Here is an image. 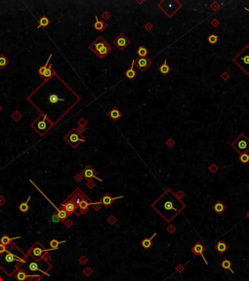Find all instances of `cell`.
<instances>
[{
	"label": "cell",
	"instance_id": "obj_1",
	"mask_svg": "<svg viewBox=\"0 0 249 281\" xmlns=\"http://www.w3.org/2000/svg\"><path fill=\"white\" fill-rule=\"evenodd\" d=\"M151 207L166 222H169L181 212L183 208H185V204H183L170 189H166Z\"/></svg>",
	"mask_w": 249,
	"mask_h": 281
},
{
	"label": "cell",
	"instance_id": "obj_2",
	"mask_svg": "<svg viewBox=\"0 0 249 281\" xmlns=\"http://www.w3.org/2000/svg\"><path fill=\"white\" fill-rule=\"evenodd\" d=\"M89 49L100 59H105L111 52V47L102 36L97 37L95 41L89 45Z\"/></svg>",
	"mask_w": 249,
	"mask_h": 281
},
{
	"label": "cell",
	"instance_id": "obj_3",
	"mask_svg": "<svg viewBox=\"0 0 249 281\" xmlns=\"http://www.w3.org/2000/svg\"><path fill=\"white\" fill-rule=\"evenodd\" d=\"M233 62L245 74H249V45H245L243 49L232 59Z\"/></svg>",
	"mask_w": 249,
	"mask_h": 281
},
{
	"label": "cell",
	"instance_id": "obj_4",
	"mask_svg": "<svg viewBox=\"0 0 249 281\" xmlns=\"http://www.w3.org/2000/svg\"><path fill=\"white\" fill-rule=\"evenodd\" d=\"M54 124L52 121H50L48 116L41 112V115L35 119L33 123H32V127L34 128L38 132L40 136H44V134L51 128Z\"/></svg>",
	"mask_w": 249,
	"mask_h": 281
},
{
	"label": "cell",
	"instance_id": "obj_5",
	"mask_svg": "<svg viewBox=\"0 0 249 281\" xmlns=\"http://www.w3.org/2000/svg\"><path fill=\"white\" fill-rule=\"evenodd\" d=\"M158 7L159 9H161L167 15V17L172 18L174 14L180 10L182 4L179 1H167V0H164V1L158 3Z\"/></svg>",
	"mask_w": 249,
	"mask_h": 281
},
{
	"label": "cell",
	"instance_id": "obj_6",
	"mask_svg": "<svg viewBox=\"0 0 249 281\" xmlns=\"http://www.w3.org/2000/svg\"><path fill=\"white\" fill-rule=\"evenodd\" d=\"M232 147L239 154L247 153V151L249 150V139L244 134H240L235 140V142L232 143Z\"/></svg>",
	"mask_w": 249,
	"mask_h": 281
},
{
	"label": "cell",
	"instance_id": "obj_7",
	"mask_svg": "<svg viewBox=\"0 0 249 281\" xmlns=\"http://www.w3.org/2000/svg\"><path fill=\"white\" fill-rule=\"evenodd\" d=\"M65 140L68 144H71L73 148L77 147L80 143L84 142V138L82 136V131H79V130H77V129L73 128L68 135L65 136Z\"/></svg>",
	"mask_w": 249,
	"mask_h": 281
},
{
	"label": "cell",
	"instance_id": "obj_8",
	"mask_svg": "<svg viewBox=\"0 0 249 281\" xmlns=\"http://www.w3.org/2000/svg\"><path fill=\"white\" fill-rule=\"evenodd\" d=\"M47 251H52V250L51 249H46L39 241H37L29 249L28 254H26V255L30 256L32 258V260H34V261H42L41 260V256L43 255V253L47 252Z\"/></svg>",
	"mask_w": 249,
	"mask_h": 281
},
{
	"label": "cell",
	"instance_id": "obj_9",
	"mask_svg": "<svg viewBox=\"0 0 249 281\" xmlns=\"http://www.w3.org/2000/svg\"><path fill=\"white\" fill-rule=\"evenodd\" d=\"M61 206H63L64 208H65V210L67 211V212H68L69 215L75 214L76 216H80V215H81L80 210L75 206L74 203H73L71 200H69V199H68V198L64 201L63 204H61Z\"/></svg>",
	"mask_w": 249,
	"mask_h": 281
},
{
	"label": "cell",
	"instance_id": "obj_10",
	"mask_svg": "<svg viewBox=\"0 0 249 281\" xmlns=\"http://www.w3.org/2000/svg\"><path fill=\"white\" fill-rule=\"evenodd\" d=\"M114 44L117 47L119 50H124L130 44V40L124 34H119L115 39H114Z\"/></svg>",
	"mask_w": 249,
	"mask_h": 281
},
{
	"label": "cell",
	"instance_id": "obj_11",
	"mask_svg": "<svg viewBox=\"0 0 249 281\" xmlns=\"http://www.w3.org/2000/svg\"><path fill=\"white\" fill-rule=\"evenodd\" d=\"M206 251V248L204 247V245L202 244V243H200V242H196V244H194L193 247H192V253L193 254L194 256H200L202 259L204 260V261H205V264H208V261H207V260L205 259L204 258V255H203V253Z\"/></svg>",
	"mask_w": 249,
	"mask_h": 281
},
{
	"label": "cell",
	"instance_id": "obj_12",
	"mask_svg": "<svg viewBox=\"0 0 249 281\" xmlns=\"http://www.w3.org/2000/svg\"><path fill=\"white\" fill-rule=\"evenodd\" d=\"M96 174H97V172L93 169V168L91 167V166H86L84 168V170L81 172V175H82V177L83 178H85V179H87V180H89V179H92V178H95L96 180H98V181H100V182H102L103 180H101V179H99L98 177L96 176Z\"/></svg>",
	"mask_w": 249,
	"mask_h": 281
},
{
	"label": "cell",
	"instance_id": "obj_13",
	"mask_svg": "<svg viewBox=\"0 0 249 281\" xmlns=\"http://www.w3.org/2000/svg\"><path fill=\"white\" fill-rule=\"evenodd\" d=\"M122 197H123V195H119V196H117V197H111L110 195V193L106 192V193H104L102 198H101V203H102V205H104L106 208H108L114 200H116V199H120Z\"/></svg>",
	"mask_w": 249,
	"mask_h": 281
},
{
	"label": "cell",
	"instance_id": "obj_14",
	"mask_svg": "<svg viewBox=\"0 0 249 281\" xmlns=\"http://www.w3.org/2000/svg\"><path fill=\"white\" fill-rule=\"evenodd\" d=\"M92 201H91V199L89 198V197H86V198H84V199H82V200L80 201V203H79V205H78V208H79V210H80V213L81 214H86L88 211H89V206L90 205H92Z\"/></svg>",
	"mask_w": 249,
	"mask_h": 281
},
{
	"label": "cell",
	"instance_id": "obj_15",
	"mask_svg": "<svg viewBox=\"0 0 249 281\" xmlns=\"http://www.w3.org/2000/svg\"><path fill=\"white\" fill-rule=\"evenodd\" d=\"M136 62H137V66H138L139 70H141V71H145V70L147 68V66L150 65L151 62H150V59H147L146 57V58H139L138 60L136 61Z\"/></svg>",
	"mask_w": 249,
	"mask_h": 281
},
{
	"label": "cell",
	"instance_id": "obj_16",
	"mask_svg": "<svg viewBox=\"0 0 249 281\" xmlns=\"http://www.w3.org/2000/svg\"><path fill=\"white\" fill-rule=\"evenodd\" d=\"M55 208H56V212H55V214L58 216V218H59V220H60V222H64L67 219L71 216L67 211L65 210V208L63 206H60V208H57V207L55 206Z\"/></svg>",
	"mask_w": 249,
	"mask_h": 281
},
{
	"label": "cell",
	"instance_id": "obj_17",
	"mask_svg": "<svg viewBox=\"0 0 249 281\" xmlns=\"http://www.w3.org/2000/svg\"><path fill=\"white\" fill-rule=\"evenodd\" d=\"M28 267H29V271H41L42 272V274H44V275H49L47 272L46 271H44V270H42L41 269V267H40V265H39V261H34V260H32L30 263L28 264Z\"/></svg>",
	"mask_w": 249,
	"mask_h": 281
},
{
	"label": "cell",
	"instance_id": "obj_18",
	"mask_svg": "<svg viewBox=\"0 0 249 281\" xmlns=\"http://www.w3.org/2000/svg\"><path fill=\"white\" fill-rule=\"evenodd\" d=\"M54 75H56V71L55 70L53 69V66H52V65H48V68H46V70L41 74V77H43L44 79H45V81L44 82H46V81H49L50 79H51V77L52 76H54Z\"/></svg>",
	"mask_w": 249,
	"mask_h": 281
},
{
	"label": "cell",
	"instance_id": "obj_19",
	"mask_svg": "<svg viewBox=\"0 0 249 281\" xmlns=\"http://www.w3.org/2000/svg\"><path fill=\"white\" fill-rule=\"evenodd\" d=\"M213 211L218 215L223 214L226 211V205L224 204V202H222L221 200L216 201L215 204L213 205Z\"/></svg>",
	"mask_w": 249,
	"mask_h": 281
},
{
	"label": "cell",
	"instance_id": "obj_20",
	"mask_svg": "<svg viewBox=\"0 0 249 281\" xmlns=\"http://www.w3.org/2000/svg\"><path fill=\"white\" fill-rule=\"evenodd\" d=\"M228 248H229L228 244L226 243L225 241H223V240L218 241L217 243L215 244V249L217 250L218 252H219V254H222V255L226 253V251L228 250Z\"/></svg>",
	"mask_w": 249,
	"mask_h": 281
},
{
	"label": "cell",
	"instance_id": "obj_21",
	"mask_svg": "<svg viewBox=\"0 0 249 281\" xmlns=\"http://www.w3.org/2000/svg\"><path fill=\"white\" fill-rule=\"evenodd\" d=\"M19 238H21V236H16V237H9L8 235H2L1 238H0V243L5 245V246H9L11 243H13L12 241L16 240V239H19Z\"/></svg>",
	"mask_w": 249,
	"mask_h": 281
},
{
	"label": "cell",
	"instance_id": "obj_22",
	"mask_svg": "<svg viewBox=\"0 0 249 281\" xmlns=\"http://www.w3.org/2000/svg\"><path fill=\"white\" fill-rule=\"evenodd\" d=\"M28 275H29L28 273L21 268H19L18 270L15 272V278L17 279V281H26Z\"/></svg>",
	"mask_w": 249,
	"mask_h": 281
},
{
	"label": "cell",
	"instance_id": "obj_23",
	"mask_svg": "<svg viewBox=\"0 0 249 281\" xmlns=\"http://www.w3.org/2000/svg\"><path fill=\"white\" fill-rule=\"evenodd\" d=\"M135 62H136V61L135 60H133V62H132V64H131V66H130V68L128 69V70H126V72H125V76H126V78H128L129 80H132V79H134V78L136 77V71L134 70V65H135Z\"/></svg>",
	"mask_w": 249,
	"mask_h": 281
},
{
	"label": "cell",
	"instance_id": "obj_24",
	"mask_svg": "<svg viewBox=\"0 0 249 281\" xmlns=\"http://www.w3.org/2000/svg\"><path fill=\"white\" fill-rule=\"evenodd\" d=\"M156 236V233H153V236L150 237H146L145 239H143L142 242H141V245L143 246L145 249H149L151 247V244H153V239Z\"/></svg>",
	"mask_w": 249,
	"mask_h": 281
},
{
	"label": "cell",
	"instance_id": "obj_25",
	"mask_svg": "<svg viewBox=\"0 0 249 281\" xmlns=\"http://www.w3.org/2000/svg\"><path fill=\"white\" fill-rule=\"evenodd\" d=\"M108 115H110V117L114 121H116V120H118L120 117H121V112L119 111L118 108L114 107V108L111 109L110 112H108Z\"/></svg>",
	"mask_w": 249,
	"mask_h": 281
},
{
	"label": "cell",
	"instance_id": "obj_26",
	"mask_svg": "<svg viewBox=\"0 0 249 281\" xmlns=\"http://www.w3.org/2000/svg\"><path fill=\"white\" fill-rule=\"evenodd\" d=\"M30 198H32V196H29V197H28V199H26V201L22 202L21 204L19 205L18 209L20 210L22 213H26V212H29V200H30Z\"/></svg>",
	"mask_w": 249,
	"mask_h": 281
},
{
	"label": "cell",
	"instance_id": "obj_27",
	"mask_svg": "<svg viewBox=\"0 0 249 281\" xmlns=\"http://www.w3.org/2000/svg\"><path fill=\"white\" fill-rule=\"evenodd\" d=\"M107 23H105L104 21H99L98 18L96 17V22L94 23V29L96 30H99V31H104L105 29H107Z\"/></svg>",
	"mask_w": 249,
	"mask_h": 281
},
{
	"label": "cell",
	"instance_id": "obj_28",
	"mask_svg": "<svg viewBox=\"0 0 249 281\" xmlns=\"http://www.w3.org/2000/svg\"><path fill=\"white\" fill-rule=\"evenodd\" d=\"M50 23V20L47 18V16H41V18L38 20V27H43V29H46Z\"/></svg>",
	"mask_w": 249,
	"mask_h": 281
},
{
	"label": "cell",
	"instance_id": "obj_29",
	"mask_svg": "<svg viewBox=\"0 0 249 281\" xmlns=\"http://www.w3.org/2000/svg\"><path fill=\"white\" fill-rule=\"evenodd\" d=\"M158 70L160 71V73L161 74H163V75H166V74H168L169 73V71H170V66L167 65V62L166 61H164V62L159 66L158 68Z\"/></svg>",
	"mask_w": 249,
	"mask_h": 281
},
{
	"label": "cell",
	"instance_id": "obj_30",
	"mask_svg": "<svg viewBox=\"0 0 249 281\" xmlns=\"http://www.w3.org/2000/svg\"><path fill=\"white\" fill-rule=\"evenodd\" d=\"M65 240H63V241H59L57 239H52L50 241V249L51 250H58L59 249V245L62 244V243H65Z\"/></svg>",
	"mask_w": 249,
	"mask_h": 281
},
{
	"label": "cell",
	"instance_id": "obj_31",
	"mask_svg": "<svg viewBox=\"0 0 249 281\" xmlns=\"http://www.w3.org/2000/svg\"><path fill=\"white\" fill-rule=\"evenodd\" d=\"M7 65H9V60L5 55L0 54V69H4Z\"/></svg>",
	"mask_w": 249,
	"mask_h": 281
},
{
	"label": "cell",
	"instance_id": "obj_32",
	"mask_svg": "<svg viewBox=\"0 0 249 281\" xmlns=\"http://www.w3.org/2000/svg\"><path fill=\"white\" fill-rule=\"evenodd\" d=\"M137 54L140 58H146L147 55L149 54V51H147L145 46H140L137 50Z\"/></svg>",
	"mask_w": 249,
	"mask_h": 281
},
{
	"label": "cell",
	"instance_id": "obj_33",
	"mask_svg": "<svg viewBox=\"0 0 249 281\" xmlns=\"http://www.w3.org/2000/svg\"><path fill=\"white\" fill-rule=\"evenodd\" d=\"M221 265H222V267H223L224 269H226V270H229L232 273H235V271H233L232 269V263H231V261H229V260H224V261L221 263Z\"/></svg>",
	"mask_w": 249,
	"mask_h": 281
},
{
	"label": "cell",
	"instance_id": "obj_34",
	"mask_svg": "<svg viewBox=\"0 0 249 281\" xmlns=\"http://www.w3.org/2000/svg\"><path fill=\"white\" fill-rule=\"evenodd\" d=\"M44 274H29L28 281H40Z\"/></svg>",
	"mask_w": 249,
	"mask_h": 281
},
{
	"label": "cell",
	"instance_id": "obj_35",
	"mask_svg": "<svg viewBox=\"0 0 249 281\" xmlns=\"http://www.w3.org/2000/svg\"><path fill=\"white\" fill-rule=\"evenodd\" d=\"M51 57H52V55H50L49 58H48V60H47V62H46V64H45L44 65L40 66L39 69H38V74H39V75H41V74L43 73V72L45 71V70H46V68H48V65H49V61H50V59H51Z\"/></svg>",
	"mask_w": 249,
	"mask_h": 281
},
{
	"label": "cell",
	"instance_id": "obj_36",
	"mask_svg": "<svg viewBox=\"0 0 249 281\" xmlns=\"http://www.w3.org/2000/svg\"><path fill=\"white\" fill-rule=\"evenodd\" d=\"M239 160H240V161L242 162V163H244V164L248 163V162H249V154H247V153H242V154H240Z\"/></svg>",
	"mask_w": 249,
	"mask_h": 281
},
{
	"label": "cell",
	"instance_id": "obj_37",
	"mask_svg": "<svg viewBox=\"0 0 249 281\" xmlns=\"http://www.w3.org/2000/svg\"><path fill=\"white\" fill-rule=\"evenodd\" d=\"M11 117H12V119L13 120H15L16 122H18L19 120H20L21 118H22V114L20 113V111H18V110H16L12 115H11Z\"/></svg>",
	"mask_w": 249,
	"mask_h": 281
},
{
	"label": "cell",
	"instance_id": "obj_38",
	"mask_svg": "<svg viewBox=\"0 0 249 281\" xmlns=\"http://www.w3.org/2000/svg\"><path fill=\"white\" fill-rule=\"evenodd\" d=\"M49 252H50V251L45 252V253H43V255L41 256V260L43 261H45V263L47 264H50L48 263V260L50 259V258H51V256H50Z\"/></svg>",
	"mask_w": 249,
	"mask_h": 281
},
{
	"label": "cell",
	"instance_id": "obj_39",
	"mask_svg": "<svg viewBox=\"0 0 249 281\" xmlns=\"http://www.w3.org/2000/svg\"><path fill=\"white\" fill-rule=\"evenodd\" d=\"M218 41V36L217 35H215V34H211V35H209V37H208V42L210 43V44H215V43Z\"/></svg>",
	"mask_w": 249,
	"mask_h": 281
},
{
	"label": "cell",
	"instance_id": "obj_40",
	"mask_svg": "<svg viewBox=\"0 0 249 281\" xmlns=\"http://www.w3.org/2000/svg\"><path fill=\"white\" fill-rule=\"evenodd\" d=\"M92 206H93V209H94V211H96V212H98V211L101 209V207H102V203H101V201H100V202L92 203Z\"/></svg>",
	"mask_w": 249,
	"mask_h": 281
},
{
	"label": "cell",
	"instance_id": "obj_41",
	"mask_svg": "<svg viewBox=\"0 0 249 281\" xmlns=\"http://www.w3.org/2000/svg\"><path fill=\"white\" fill-rule=\"evenodd\" d=\"M83 273H84V275L86 276V277H89V276H90V275L92 274V273H93V269H92L91 267H87L83 270Z\"/></svg>",
	"mask_w": 249,
	"mask_h": 281
},
{
	"label": "cell",
	"instance_id": "obj_42",
	"mask_svg": "<svg viewBox=\"0 0 249 281\" xmlns=\"http://www.w3.org/2000/svg\"><path fill=\"white\" fill-rule=\"evenodd\" d=\"M72 225H73V222H72L71 220H68V219H67V220H65V221L64 222V225L65 226V228H71Z\"/></svg>",
	"mask_w": 249,
	"mask_h": 281
},
{
	"label": "cell",
	"instance_id": "obj_43",
	"mask_svg": "<svg viewBox=\"0 0 249 281\" xmlns=\"http://www.w3.org/2000/svg\"><path fill=\"white\" fill-rule=\"evenodd\" d=\"M88 261V259L85 256H81L80 258H79V264H85Z\"/></svg>",
	"mask_w": 249,
	"mask_h": 281
},
{
	"label": "cell",
	"instance_id": "obj_44",
	"mask_svg": "<svg viewBox=\"0 0 249 281\" xmlns=\"http://www.w3.org/2000/svg\"><path fill=\"white\" fill-rule=\"evenodd\" d=\"M110 18H111V14L108 13V11L104 12V13L102 14V19H103V20H108Z\"/></svg>",
	"mask_w": 249,
	"mask_h": 281
},
{
	"label": "cell",
	"instance_id": "obj_45",
	"mask_svg": "<svg viewBox=\"0 0 249 281\" xmlns=\"http://www.w3.org/2000/svg\"><path fill=\"white\" fill-rule=\"evenodd\" d=\"M82 175H81V173L80 174H77V175H75V177H74V180L77 182V183H79V182H81L82 181Z\"/></svg>",
	"mask_w": 249,
	"mask_h": 281
},
{
	"label": "cell",
	"instance_id": "obj_46",
	"mask_svg": "<svg viewBox=\"0 0 249 281\" xmlns=\"http://www.w3.org/2000/svg\"><path fill=\"white\" fill-rule=\"evenodd\" d=\"M108 222H110V224H111V225H114V222H116V219H115V217L114 216H111L110 218L108 219Z\"/></svg>",
	"mask_w": 249,
	"mask_h": 281
},
{
	"label": "cell",
	"instance_id": "obj_47",
	"mask_svg": "<svg viewBox=\"0 0 249 281\" xmlns=\"http://www.w3.org/2000/svg\"><path fill=\"white\" fill-rule=\"evenodd\" d=\"M52 222H60L59 218H58V216H57L56 214H54L53 216H52Z\"/></svg>",
	"mask_w": 249,
	"mask_h": 281
},
{
	"label": "cell",
	"instance_id": "obj_48",
	"mask_svg": "<svg viewBox=\"0 0 249 281\" xmlns=\"http://www.w3.org/2000/svg\"><path fill=\"white\" fill-rule=\"evenodd\" d=\"M87 186L89 187V189H93V187L95 186V183H93V182H91V180H88V182H87Z\"/></svg>",
	"mask_w": 249,
	"mask_h": 281
},
{
	"label": "cell",
	"instance_id": "obj_49",
	"mask_svg": "<svg viewBox=\"0 0 249 281\" xmlns=\"http://www.w3.org/2000/svg\"><path fill=\"white\" fill-rule=\"evenodd\" d=\"M4 203H5V198L3 197L1 194H0V207H1L3 204H4Z\"/></svg>",
	"mask_w": 249,
	"mask_h": 281
},
{
	"label": "cell",
	"instance_id": "obj_50",
	"mask_svg": "<svg viewBox=\"0 0 249 281\" xmlns=\"http://www.w3.org/2000/svg\"><path fill=\"white\" fill-rule=\"evenodd\" d=\"M212 25H213L214 26H218V22H217V21H213V22H212Z\"/></svg>",
	"mask_w": 249,
	"mask_h": 281
},
{
	"label": "cell",
	"instance_id": "obj_51",
	"mask_svg": "<svg viewBox=\"0 0 249 281\" xmlns=\"http://www.w3.org/2000/svg\"><path fill=\"white\" fill-rule=\"evenodd\" d=\"M244 10H245V11H248V12H249V9H248V8H246V7L244 8Z\"/></svg>",
	"mask_w": 249,
	"mask_h": 281
},
{
	"label": "cell",
	"instance_id": "obj_52",
	"mask_svg": "<svg viewBox=\"0 0 249 281\" xmlns=\"http://www.w3.org/2000/svg\"><path fill=\"white\" fill-rule=\"evenodd\" d=\"M1 110H2V107L0 105V111H1Z\"/></svg>",
	"mask_w": 249,
	"mask_h": 281
},
{
	"label": "cell",
	"instance_id": "obj_53",
	"mask_svg": "<svg viewBox=\"0 0 249 281\" xmlns=\"http://www.w3.org/2000/svg\"><path fill=\"white\" fill-rule=\"evenodd\" d=\"M0 281H3V278H2V277H0Z\"/></svg>",
	"mask_w": 249,
	"mask_h": 281
},
{
	"label": "cell",
	"instance_id": "obj_54",
	"mask_svg": "<svg viewBox=\"0 0 249 281\" xmlns=\"http://www.w3.org/2000/svg\"><path fill=\"white\" fill-rule=\"evenodd\" d=\"M248 189H249V185H248Z\"/></svg>",
	"mask_w": 249,
	"mask_h": 281
}]
</instances>
